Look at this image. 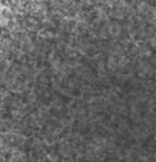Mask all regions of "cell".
I'll return each mask as SVG.
<instances>
[{
  "mask_svg": "<svg viewBox=\"0 0 156 162\" xmlns=\"http://www.w3.org/2000/svg\"><path fill=\"white\" fill-rule=\"evenodd\" d=\"M2 15H3L5 18H11V15H12V13H11V11L9 10L8 8H4L3 11H2Z\"/></svg>",
  "mask_w": 156,
  "mask_h": 162,
  "instance_id": "6da1fadb",
  "label": "cell"
}]
</instances>
